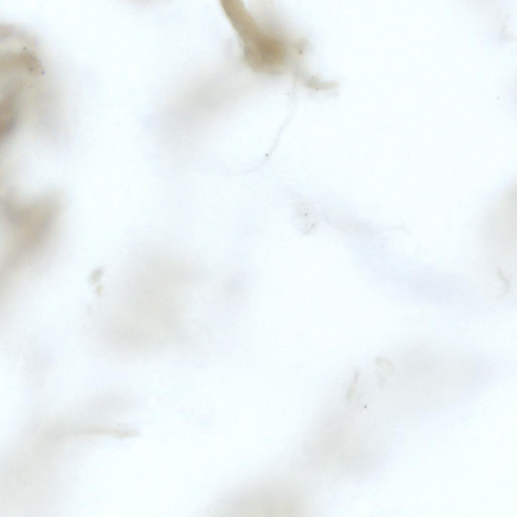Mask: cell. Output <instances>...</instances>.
<instances>
[{"instance_id":"6da1fadb","label":"cell","mask_w":517,"mask_h":517,"mask_svg":"<svg viewBox=\"0 0 517 517\" xmlns=\"http://www.w3.org/2000/svg\"><path fill=\"white\" fill-rule=\"evenodd\" d=\"M244 42L246 60L254 69L271 71L284 61V51L279 41L264 34L252 22L239 32Z\"/></svg>"}]
</instances>
